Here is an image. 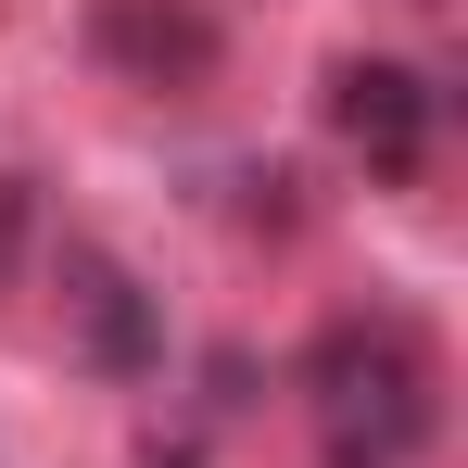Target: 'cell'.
Returning <instances> with one entry per match:
<instances>
[{
    "instance_id": "1",
    "label": "cell",
    "mask_w": 468,
    "mask_h": 468,
    "mask_svg": "<svg viewBox=\"0 0 468 468\" xmlns=\"http://www.w3.org/2000/svg\"><path fill=\"white\" fill-rule=\"evenodd\" d=\"M304 380H316V405H329V431H342V456H367V468H392L418 431H431V355H418L392 316L329 329L304 355Z\"/></svg>"
},
{
    "instance_id": "2",
    "label": "cell",
    "mask_w": 468,
    "mask_h": 468,
    "mask_svg": "<svg viewBox=\"0 0 468 468\" xmlns=\"http://www.w3.org/2000/svg\"><path fill=\"white\" fill-rule=\"evenodd\" d=\"M431 114H443V89L418 77V64H380V51L329 64V127L380 165V177H405V165L431 153Z\"/></svg>"
},
{
    "instance_id": "3",
    "label": "cell",
    "mask_w": 468,
    "mask_h": 468,
    "mask_svg": "<svg viewBox=\"0 0 468 468\" xmlns=\"http://www.w3.org/2000/svg\"><path fill=\"white\" fill-rule=\"evenodd\" d=\"M89 38H101L127 77H153V89H165V77H203V64H216V26H203L190 0H101V13H89Z\"/></svg>"
},
{
    "instance_id": "4",
    "label": "cell",
    "mask_w": 468,
    "mask_h": 468,
    "mask_svg": "<svg viewBox=\"0 0 468 468\" xmlns=\"http://www.w3.org/2000/svg\"><path fill=\"white\" fill-rule=\"evenodd\" d=\"M77 342H89V367H114V380H140V367L165 355L140 279H127V266H101V253H77Z\"/></svg>"
},
{
    "instance_id": "5",
    "label": "cell",
    "mask_w": 468,
    "mask_h": 468,
    "mask_svg": "<svg viewBox=\"0 0 468 468\" xmlns=\"http://www.w3.org/2000/svg\"><path fill=\"white\" fill-rule=\"evenodd\" d=\"M26 229H38V203H26V177H0V279L26 266Z\"/></svg>"
},
{
    "instance_id": "6",
    "label": "cell",
    "mask_w": 468,
    "mask_h": 468,
    "mask_svg": "<svg viewBox=\"0 0 468 468\" xmlns=\"http://www.w3.org/2000/svg\"><path fill=\"white\" fill-rule=\"evenodd\" d=\"M165 468H190V456H165Z\"/></svg>"
}]
</instances>
